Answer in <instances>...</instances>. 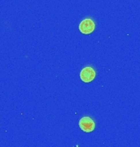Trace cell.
Wrapping results in <instances>:
<instances>
[{
	"instance_id": "obj_2",
	"label": "cell",
	"mask_w": 140,
	"mask_h": 147,
	"mask_svg": "<svg viewBox=\"0 0 140 147\" xmlns=\"http://www.w3.org/2000/svg\"><path fill=\"white\" fill-rule=\"evenodd\" d=\"M79 125L81 130L85 132H90L95 128L94 121L89 117H83L79 122Z\"/></svg>"
},
{
	"instance_id": "obj_1",
	"label": "cell",
	"mask_w": 140,
	"mask_h": 147,
	"mask_svg": "<svg viewBox=\"0 0 140 147\" xmlns=\"http://www.w3.org/2000/svg\"><path fill=\"white\" fill-rule=\"evenodd\" d=\"M79 29H80V31L82 34H91L94 30L95 24H94L93 20L87 18V19H84L80 22V24L79 26Z\"/></svg>"
},
{
	"instance_id": "obj_3",
	"label": "cell",
	"mask_w": 140,
	"mask_h": 147,
	"mask_svg": "<svg viewBox=\"0 0 140 147\" xmlns=\"http://www.w3.org/2000/svg\"><path fill=\"white\" fill-rule=\"evenodd\" d=\"M96 76V73L92 67L86 66L80 72V79L84 83H89L93 81Z\"/></svg>"
}]
</instances>
